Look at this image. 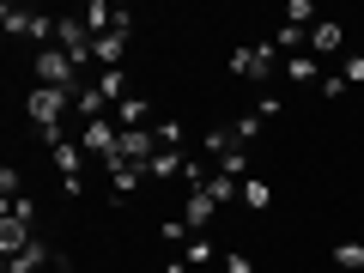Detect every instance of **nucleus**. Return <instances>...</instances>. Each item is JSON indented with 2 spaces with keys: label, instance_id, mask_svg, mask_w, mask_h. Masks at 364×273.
I'll return each mask as SVG.
<instances>
[{
  "label": "nucleus",
  "instance_id": "obj_17",
  "mask_svg": "<svg viewBox=\"0 0 364 273\" xmlns=\"http://www.w3.org/2000/svg\"><path fill=\"white\" fill-rule=\"evenodd\" d=\"M104 170H109V188H116V195H134V188L146 182L140 164H104Z\"/></svg>",
  "mask_w": 364,
  "mask_h": 273
},
{
  "label": "nucleus",
  "instance_id": "obj_11",
  "mask_svg": "<svg viewBox=\"0 0 364 273\" xmlns=\"http://www.w3.org/2000/svg\"><path fill=\"white\" fill-rule=\"evenodd\" d=\"M279 73H286L291 85H322V79H328V73H322V61H316L310 49H304V55H286V67H279Z\"/></svg>",
  "mask_w": 364,
  "mask_h": 273
},
{
  "label": "nucleus",
  "instance_id": "obj_5",
  "mask_svg": "<svg viewBox=\"0 0 364 273\" xmlns=\"http://www.w3.org/2000/svg\"><path fill=\"white\" fill-rule=\"evenodd\" d=\"M79 146H85V158H97V164H116V152H122V128H116V116H104V122H79Z\"/></svg>",
  "mask_w": 364,
  "mask_h": 273
},
{
  "label": "nucleus",
  "instance_id": "obj_13",
  "mask_svg": "<svg viewBox=\"0 0 364 273\" xmlns=\"http://www.w3.org/2000/svg\"><path fill=\"white\" fill-rule=\"evenodd\" d=\"M340 43H346V31H340L334 18H322V25L310 31V55H316V61H328V55H340Z\"/></svg>",
  "mask_w": 364,
  "mask_h": 273
},
{
  "label": "nucleus",
  "instance_id": "obj_3",
  "mask_svg": "<svg viewBox=\"0 0 364 273\" xmlns=\"http://www.w3.org/2000/svg\"><path fill=\"white\" fill-rule=\"evenodd\" d=\"M25 109H31V122H37V134H43V128H61V116H73V91H55V85H31Z\"/></svg>",
  "mask_w": 364,
  "mask_h": 273
},
{
  "label": "nucleus",
  "instance_id": "obj_27",
  "mask_svg": "<svg viewBox=\"0 0 364 273\" xmlns=\"http://www.w3.org/2000/svg\"><path fill=\"white\" fill-rule=\"evenodd\" d=\"M340 79H346V85H364V55H346V61H340Z\"/></svg>",
  "mask_w": 364,
  "mask_h": 273
},
{
  "label": "nucleus",
  "instance_id": "obj_23",
  "mask_svg": "<svg viewBox=\"0 0 364 273\" xmlns=\"http://www.w3.org/2000/svg\"><path fill=\"white\" fill-rule=\"evenodd\" d=\"M0 195H6V200L25 195V170H18V164H0Z\"/></svg>",
  "mask_w": 364,
  "mask_h": 273
},
{
  "label": "nucleus",
  "instance_id": "obj_7",
  "mask_svg": "<svg viewBox=\"0 0 364 273\" xmlns=\"http://www.w3.org/2000/svg\"><path fill=\"white\" fill-rule=\"evenodd\" d=\"M55 170H61V188H67V195H79V188H85V146L61 140V146H55Z\"/></svg>",
  "mask_w": 364,
  "mask_h": 273
},
{
  "label": "nucleus",
  "instance_id": "obj_26",
  "mask_svg": "<svg viewBox=\"0 0 364 273\" xmlns=\"http://www.w3.org/2000/svg\"><path fill=\"white\" fill-rule=\"evenodd\" d=\"M158 237H164V243H188V237H195V231H188V225H182V219H164V225H158Z\"/></svg>",
  "mask_w": 364,
  "mask_h": 273
},
{
  "label": "nucleus",
  "instance_id": "obj_8",
  "mask_svg": "<svg viewBox=\"0 0 364 273\" xmlns=\"http://www.w3.org/2000/svg\"><path fill=\"white\" fill-rule=\"evenodd\" d=\"M213 213H219V200H213L207 188H188V200H182V213H176V219L188 225L195 237H207V219H213Z\"/></svg>",
  "mask_w": 364,
  "mask_h": 273
},
{
  "label": "nucleus",
  "instance_id": "obj_18",
  "mask_svg": "<svg viewBox=\"0 0 364 273\" xmlns=\"http://www.w3.org/2000/svg\"><path fill=\"white\" fill-rule=\"evenodd\" d=\"M207 195L219 200V207H225V200H243V182H237V176H219V170H213V176H207Z\"/></svg>",
  "mask_w": 364,
  "mask_h": 273
},
{
  "label": "nucleus",
  "instance_id": "obj_28",
  "mask_svg": "<svg viewBox=\"0 0 364 273\" xmlns=\"http://www.w3.org/2000/svg\"><path fill=\"white\" fill-rule=\"evenodd\" d=\"M346 91H352V85H346L340 73H328V79H322V97H346Z\"/></svg>",
  "mask_w": 364,
  "mask_h": 273
},
{
  "label": "nucleus",
  "instance_id": "obj_2",
  "mask_svg": "<svg viewBox=\"0 0 364 273\" xmlns=\"http://www.w3.org/2000/svg\"><path fill=\"white\" fill-rule=\"evenodd\" d=\"M0 31L6 37H31V43H43V49H55V18H43V13H31V6H0Z\"/></svg>",
  "mask_w": 364,
  "mask_h": 273
},
{
  "label": "nucleus",
  "instance_id": "obj_19",
  "mask_svg": "<svg viewBox=\"0 0 364 273\" xmlns=\"http://www.w3.org/2000/svg\"><path fill=\"white\" fill-rule=\"evenodd\" d=\"M286 25H298V31H316L322 18H316V6H310V0H286Z\"/></svg>",
  "mask_w": 364,
  "mask_h": 273
},
{
  "label": "nucleus",
  "instance_id": "obj_6",
  "mask_svg": "<svg viewBox=\"0 0 364 273\" xmlns=\"http://www.w3.org/2000/svg\"><path fill=\"white\" fill-rule=\"evenodd\" d=\"M91 43H97V37H91V31L79 25V13H61V18H55V49H67L79 67L91 61Z\"/></svg>",
  "mask_w": 364,
  "mask_h": 273
},
{
  "label": "nucleus",
  "instance_id": "obj_4",
  "mask_svg": "<svg viewBox=\"0 0 364 273\" xmlns=\"http://www.w3.org/2000/svg\"><path fill=\"white\" fill-rule=\"evenodd\" d=\"M286 67V55L273 49V43H243V49H231V73L237 79H267Z\"/></svg>",
  "mask_w": 364,
  "mask_h": 273
},
{
  "label": "nucleus",
  "instance_id": "obj_1",
  "mask_svg": "<svg viewBox=\"0 0 364 273\" xmlns=\"http://www.w3.org/2000/svg\"><path fill=\"white\" fill-rule=\"evenodd\" d=\"M31 73H37V85H55V91H79L85 85V79H79V61L67 49H37Z\"/></svg>",
  "mask_w": 364,
  "mask_h": 273
},
{
  "label": "nucleus",
  "instance_id": "obj_16",
  "mask_svg": "<svg viewBox=\"0 0 364 273\" xmlns=\"http://www.w3.org/2000/svg\"><path fill=\"white\" fill-rule=\"evenodd\" d=\"M97 91L109 97V109H116L122 97H134V91H128V73H122V67H104V73H97Z\"/></svg>",
  "mask_w": 364,
  "mask_h": 273
},
{
  "label": "nucleus",
  "instance_id": "obj_10",
  "mask_svg": "<svg viewBox=\"0 0 364 273\" xmlns=\"http://www.w3.org/2000/svg\"><path fill=\"white\" fill-rule=\"evenodd\" d=\"M31 219H18V213H6V219H0V255H18V249H31Z\"/></svg>",
  "mask_w": 364,
  "mask_h": 273
},
{
  "label": "nucleus",
  "instance_id": "obj_22",
  "mask_svg": "<svg viewBox=\"0 0 364 273\" xmlns=\"http://www.w3.org/2000/svg\"><path fill=\"white\" fill-rule=\"evenodd\" d=\"M182 140H188V134H182V122H176V116L158 122V146H164V152H182Z\"/></svg>",
  "mask_w": 364,
  "mask_h": 273
},
{
  "label": "nucleus",
  "instance_id": "obj_24",
  "mask_svg": "<svg viewBox=\"0 0 364 273\" xmlns=\"http://www.w3.org/2000/svg\"><path fill=\"white\" fill-rule=\"evenodd\" d=\"M334 267L358 273V267H364V243H334Z\"/></svg>",
  "mask_w": 364,
  "mask_h": 273
},
{
  "label": "nucleus",
  "instance_id": "obj_14",
  "mask_svg": "<svg viewBox=\"0 0 364 273\" xmlns=\"http://www.w3.org/2000/svg\"><path fill=\"white\" fill-rule=\"evenodd\" d=\"M116 128H152V104H146L140 91L116 104Z\"/></svg>",
  "mask_w": 364,
  "mask_h": 273
},
{
  "label": "nucleus",
  "instance_id": "obj_21",
  "mask_svg": "<svg viewBox=\"0 0 364 273\" xmlns=\"http://www.w3.org/2000/svg\"><path fill=\"white\" fill-rule=\"evenodd\" d=\"M182 261H188V267H207V261H219V255H213L207 237H188V243H182Z\"/></svg>",
  "mask_w": 364,
  "mask_h": 273
},
{
  "label": "nucleus",
  "instance_id": "obj_25",
  "mask_svg": "<svg viewBox=\"0 0 364 273\" xmlns=\"http://www.w3.org/2000/svg\"><path fill=\"white\" fill-rule=\"evenodd\" d=\"M255 134H261V116H255V109L231 122V140H237V146H249V140H255Z\"/></svg>",
  "mask_w": 364,
  "mask_h": 273
},
{
  "label": "nucleus",
  "instance_id": "obj_29",
  "mask_svg": "<svg viewBox=\"0 0 364 273\" xmlns=\"http://www.w3.org/2000/svg\"><path fill=\"white\" fill-rule=\"evenodd\" d=\"M225 273H255V261L249 255H225Z\"/></svg>",
  "mask_w": 364,
  "mask_h": 273
},
{
  "label": "nucleus",
  "instance_id": "obj_20",
  "mask_svg": "<svg viewBox=\"0 0 364 273\" xmlns=\"http://www.w3.org/2000/svg\"><path fill=\"white\" fill-rule=\"evenodd\" d=\"M243 207H249V213L273 207V188H267V182H261V176H249V182H243Z\"/></svg>",
  "mask_w": 364,
  "mask_h": 273
},
{
  "label": "nucleus",
  "instance_id": "obj_12",
  "mask_svg": "<svg viewBox=\"0 0 364 273\" xmlns=\"http://www.w3.org/2000/svg\"><path fill=\"white\" fill-rule=\"evenodd\" d=\"M37 267H55V255H49V243H43V237H31V249L6 255V273H37Z\"/></svg>",
  "mask_w": 364,
  "mask_h": 273
},
{
  "label": "nucleus",
  "instance_id": "obj_15",
  "mask_svg": "<svg viewBox=\"0 0 364 273\" xmlns=\"http://www.w3.org/2000/svg\"><path fill=\"white\" fill-rule=\"evenodd\" d=\"M122 55H128V37H122V31H109V37L91 43V61L97 67H122Z\"/></svg>",
  "mask_w": 364,
  "mask_h": 273
},
{
  "label": "nucleus",
  "instance_id": "obj_9",
  "mask_svg": "<svg viewBox=\"0 0 364 273\" xmlns=\"http://www.w3.org/2000/svg\"><path fill=\"white\" fill-rule=\"evenodd\" d=\"M182 170H188V152H164L158 146L152 164H146V182H182Z\"/></svg>",
  "mask_w": 364,
  "mask_h": 273
}]
</instances>
